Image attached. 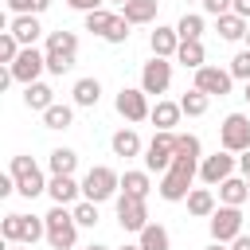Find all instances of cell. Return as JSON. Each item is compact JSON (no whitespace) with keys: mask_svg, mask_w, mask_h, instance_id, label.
Masks as SVG:
<instances>
[{"mask_svg":"<svg viewBox=\"0 0 250 250\" xmlns=\"http://www.w3.org/2000/svg\"><path fill=\"white\" fill-rule=\"evenodd\" d=\"M43 223H47V242L55 246V250H74V242H78V223H74V211H66V207H51L47 215H43Z\"/></svg>","mask_w":250,"mask_h":250,"instance_id":"3957f363","label":"cell"},{"mask_svg":"<svg viewBox=\"0 0 250 250\" xmlns=\"http://www.w3.org/2000/svg\"><path fill=\"white\" fill-rule=\"evenodd\" d=\"M238 168H242V176H246V180H250V148H246V152H242V156H238Z\"/></svg>","mask_w":250,"mask_h":250,"instance_id":"ee69618b","label":"cell"},{"mask_svg":"<svg viewBox=\"0 0 250 250\" xmlns=\"http://www.w3.org/2000/svg\"><path fill=\"white\" fill-rule=\"evenodd\" d=\"M246 51H250V27H246Z\"/></svg>","mask_w":250,"mask_h":250,"instance_id":"f5cc1de1","label":"cell"},{"mask_svg":"<svg viewBox=\"0 0 250 250\" xmlns=\"http://www.w3.org/2000/svg\"><path fill=\"white\" fill-rule=\"evenodd\" d=\"M109 23H113V12H105V8H98V12L86 16V31H94V35H102V39H105Z\"/></svg>","mask_w":250,"mask_h":250,"instance_id":"e575fe53","label":"cell"},{"mask_svg":"<svg viewBox=\"0 0 250 250\" xmlns=\"http://www.w3.org/2000/svg\"><path fill=\"white\" fill-rule=\"evenodd\" d=\"M129 27H133V23L117 12V16H113V23H109V31H105V43H129Z\"/></svg>","mask_w":250,"mask_h":250,"instance_id":"8d00e7d4","label":"cell"},{"mask_svg":"<svg viewBox=\"0 0 250 250\" xmlns=\"http://www.w3.org/2000/svg\"><path fill=\"white\" fill-rule=\"evenodd\" d=\"M176 62L180 66H188V70H199V66H207V51H203V43L199 39H180V51H176Z\"/></svg>","mask_w":250,"mask_h":250,"instance_id":"7402d4cb","label":"cell"},{"mask_svg":"<svg viewBox=\"0 0 250 250\" xmlns=\"http://www.w3.org/2000/svg\"><path fill=\"white\" fill-rule=\"evenodd\" d=\"M43 55H47V74H66V70H74V62H78V35H74V31H62V27L51 31Z\"/></svg>","mask_w":250,"mask_h":250,"instance_id":"7a4b0ae2","label":"cell"},{"mask_svg":"<svg viewBox=\"0 0 250 250\" xmlns=\"http://www.w3.org/2000/svg\"><path fill=\"white\" fill-rule=\"evenodd\" d=\"M8 70H12V78H16L20 86H31V82H39V74L47 70V55H43L39 47H23L20 59H16Z\"/></svg>","mask_w":250,"mask_h":250,"instance_id":"9c48e42d","label":"cell"},{"mask_svg":"<svg viewBox=\"0 0 250 250\" xmlns=\"http://www.w3.org/2000/svg\"><path fill=\"white\" fill-rule=\"evenodd\" d=\"M105 4H121V8H125V4H129V0H105Z\"/></svg>","mask_w":250,"mask_h":250,"instance_id":"f907efd6","label":"cell"},{"mask_svg":"<svg viewBox=\"0 0 250 250\" xmlns=\"http://www.w3.org/2000/svg\"><path fill=\"white\" fill-rule=\"evenodd\" d=\"M23 105H27V109L47 113V109L55 105V90H51L47 82H31V86H23Z\"/></svg>","mask_w":250,"mask_h":250,"instance_id":"44dd1931","label":"cell"},{"mask_svg":"<svg viewBox=\"0 0 250 250\" xmlns=\"http://www.w3.org/2000/svg\"><path fill=\"white\" fill-rule=\"evenodd\" d=\"M82 195H86L90 203L117 199V195H121V176H117L113 168H105V164H94V168L86 172V180H82Z\"/></svg>","mask_w":250,"mask_h":250,"instance_id":"277c9868","label":"cell"},{"mask_svg":"<svg viewBox=\"0 0 250 250\" xmlns=\"http://www.w3.org/2000/svg\"><path fill=\"white\" fill-rule=\"evenodd\" d=\"M246 20L242 16H234V12H227V16H219V39H227V43H238V39H246Z\"/></svg>","mask_w":250,"mask_h":250,"instance_id":"4316f807","label":"cell"},{"mask_svg":"<svg viewBox=\"0 0 250 250\" xmlns=\"http://www.w3.org/2000/svg\"><path fill=\"white\" fill-rule=\"evenodd\" d=\"M180 117H184L180 102H156V105H152V125H156L160 133H176Z\"/></svg>","mask_w":250,"mask_h":250,"instance_id":"d6986e66","label":"cell"},{"mask_svg":"<svg viewBox=\"0 0 250 250\" xmlns=\"http://www.w3.org/2000/svg\"><path fill=\"white\" fill-rule=\"evenodd\" d=\"M219 145H223V152L242 156L250 148V117L246 113H227L223 125H219Z\"/></svg>","mask_w":250,"mask_h":250,"instance_id":"8992f818","label":"cell"},{"mask_svg":"<svg viewBox=\"0 0 250 250\" xmlns=\"http://www.w3.org/2000/svg\"><path fill=\"white\" fill-rule=\"evenodd\" d=\"M230 78H242V82H250V51H238L234 59H230Z\"/></svg>","mask_w":250,"mask_h":250,"instance_id":"f35d334b","label":"cell"},{"mask_svg":"<svg viewBox=\"0 0 250 250\" xmlns=\"http://www.w3.org/2000/svg\"><path fill=\"white\" fill-rule=\"evenodd\" d=\"M117 227L129 230V234H141V230L148 227V199L117 195Z\"/></svg>","mask_w":250,"mask_h":250,"instance_id":"8fae6325","label":"cell"},{"mask_svg":"<svg viewBox=\"0 0 250 250\" xmlns=\"http://www.w3.org/2000/svg\"><path fill=\"white\" fill-rule=\"evenodd\" d=\"M148 191H152L148 172H125V176H121V195H129V199H148Z\"/></svg>","mask_w":250,"mask_h":250,"instance_id":"484cf974","label":"cell"},{"mask_svg":"<svg viewBox=\"0 0 250 250\" xmlns=\"http://www.w3.org/2000/svg\"><path fill=\"white\" fill-rule=\"evenodd\" d=\"M16 191V180H12V172L8 176H0V195H12Z\"/></svg>","mask_w":250,"mask_h":250,"instance_id":"b9f144b4","label":"cell"},{"mask_svg":"<svg viewBox=\"0 0 250 250\" xmlns=\"http://www.w3.org/2000/svg\"><path fill=\"white\" fill-rule=\"evenodd\" d=\"M242 98H246V102H250V82H246V90H242Z\"/></svg>","mask_w":250,"mask_h":250,"instance_id":"816d5d0a","label":"cell"},{"mask_svg":"<svg viewBox=\"0 0 250 250\" xmlns=\"http://www.w3.org/2000/svg\"><path fill=\"white\" fill-rule=\"evenodd\" d=\"M47 164H51V176H74V168H78V152H74V148H55Z\"/></svg>","mask_w":250,"mask_h":250,"instance_id":"f1b7e54d","label":"cell"},{"mask_svg":"<svg viewBox=\"0 0 250 250\" xmlns=\"http://www.w3.org/2000/svg\"><path fill=\"white\" fill-rule=\"evenodd\" d=\"M137 242H141V250H172V234H168V227H160V223H148V227L137 234Z\"/></svg>","mask_w":250,"mask_h":250,"instance_id":"603a6c76","label":"cell"},{"mask_svg":"<svg viewBox=\"0 0 250 250\" xmlns=\"http://www.w3.org/2000/svg\"><path fill=\"white\" fill-rule=\"evenodd\" d=\"M234 16H242L250 23V0H234Z\"/></svg>","mask_w":250,"mask_h":250,"instance_id":"7bdbcfd3","label":"cell"},{"mask_svg":"<svg viewBox=\"0 0 250 250\" xmlns=\"http://www.w3.org/2000/svg\"><path fill=\"white\" fill-rule=\"evenodd\" d=\"M70 211H74V223H78V227H98V203H90V199H78Z\"/></svg>","mask_w":250,"mask_h":250,"instance_id":"836d02e7","label":"cell"},{"mask_svg":"<svg viewBox=\"0 0 250 250\" xmlns=\"http://www.w3.org/2000/svg\"><path fill=\"white\" fill-rule=\"evenodd\" d=\"M168 86H172V62L152 55V59L141 66V90H145V94H164Z\"/></svg>","mask_w":250,"mask_h":250,"instance_id":"4fadbf2b","label":"cell"},{"mask_svg":"<svg viewBox=\"0 0 250 250\" xmlns=\"http://www.w3.org/2000/svg\"><path fill=\"white\" fill-rule=\"evenodd\" d=\"M203 250H230L227 242H211V246H203Z\"/></svg>","mask_w":250,"mask_h":250,"instance_id":"bcb514c9","label":"cell"},{"mask_svg":"<svg viewBox=\"0 0 250 250\" xmlns=\"http://www.w3.org/2000/svg\"><path fill=\"white\" fill-rule=\"evenodd\" d=\"M176 35L188 43V39H199L203 35V16H195V12H184L180 16V23H176Z\"/></svg>","mask_w":250,"mask_h":250,"instance_id":"1f68e13d","label":"cell"},{"mask_svg":"<svg viewBox=\"0 0 250 250\" xmlns=\"http://www.w3.org/2000/svg\"><path fill=\"white\" fill-rule=\"evenodd\" d=\"M20 51H23V47H20V39H16L12 31H4V35H0V62H8V66H12V62L20 59Z\"/></svg>","mask_w":250,"mask_h":250,"instance_id":"74e56055","label":"cell"},{"mask_svg":"<svg viewBox=\"0 0 250 250\" xmlns=\"http://www.w3.org/2000/svg\"><path fill=\"white\" fill-rule=\"evenodd\" d=\"M148 47H152L156 59H176V51H180V35H176V27H156V31L148 35Z\"/></svg>","mask_w":250,"mask_h":250,"instance_id":"ac0fdd59","label":"cell"},{"mask_svg":"<svg viewBox=\"0 0 250 250\" xmlns=\"http://www.w3.org/2000/svg\"><path fill=\"white\" fill-rule=\"evenodd\" d=\"M207 223H211V242H234L242 234V207H223L219 203Z\"/></svg>","mask_w":250,"mask_h":250,"instance_id":"ba28073f","label":"cell"},{"mask_svg":"<svg viewBox=\"0 0 250 250\" xmlns=\"http://www.w3.org/2000/svg\"><path fill=\"white\" fill-rule=\"evenodd\" d=\"M234 152H215V156H203L199 160V180L207 184V188H219L223 180H230L234 176Z\"/></svg>","mask_w":250,"mask_h":250,"instance_id":"7c38bea8","label":"cell"},{"mask_svg":"<svg viewBox=\"0 0 250 250\" xmlns=\"http://www.w3.org/2000/svg\"><path fill=\"white\" fill-rule=\"evenodd\" d=\"M207 105H211V98H207L203 90H195V86L180 98V109H184L188 117H203V113H207Z\"/></svg>","mask_w":250,"mask_h":250,"instance_id":"f546056e","label":"cell"},{"mask_svg":"<svg viewBox=\"0 0 250 250\" xmlns=\"http://www.w3.org/2000/svg\"><path fill=\"white\" fill-rule=\"evenodd\" d=\"M43 125H47V129H70V125H74V105H59V102H55V105L43 113Z\"/></svg>","mask_w":250,"mask_h":250,"instance_id":"4dcf8cb0","label":"cell"},{"mask_svg":"<svg viewBox=\"0 0 250 250\" xmlns=\"http://www.w3.org/2000/svg\"><path fill=\"white\" fill-rule=\"evenodd\" d=\"M117 113L125 117V121H145V117H152V105H148V94L141 90V86H121L117 90Z\"/></svg>","mask_w":250,"mask_h":250,"instance_id":"30bf717a","label":"cell"},{"mask_svg":"<svg viewBox=\"0 0 250 250\" xmlns=\"http://www.w3.org/2000/svg\"><path fill=\"white\" fill-rule=\"evenodd\" d=\"M47 195H51L59 207H70V203H78L82 184H78L74 176H51V180H47Z\"/></svg>","mask_w":250,"mask_h":250,"instance_id":"9a60e30c","label":"cell"},{"mask_svg":"<svg viewBox=\"0 0 250 250\" xmlns=\"http://www.w3.org/2000/svg\"><path fill=\"white\" fill-rule=\"evenodd\" d=\"M230 250H250V234H238V238L230 242Z\"/></svg>","mask_w":250,"mask_h":250,"instance_id":"f6af8a7d","label":"cell"},{"mask_svg":"<svg viewBox=\"0 0 250 250\" xmlns=\"http://www.w3.org/2000/svg\"><path fill=\"white\" fill-rule=\"evenodd\" d=\"M203 12L219 20V16H227V12H234V0H203Z\"/></svg>","mask_w":250,"mask_h":250,"instance_id":"ab89813d","label":"cell"},{"mask_svg":"<svg viewBox=\"0 0 250 250\" xmlns=\"http://www.w3.org/2000/svg\"><path fill=\"white\" fill-rule=\"evenodd\" d=\"M230 86H234V78L223 66H199L195 70V90H203L207 98H223V94H230Z\"/></svg>","mask_w":250,"mask_h":250,"instance_id":"5bb4252c","label":"cell"},{"mask_svg":"<svg viewBox=\"0 0 250 250\" xmlns=\"http://www.w3.org/2000/svg\"><path fill=\"white\" fill-rule=\"evenodd\" d=\"M121 250H141V242H125V246H121Z\"/></svg>","mask_w":250,"mask_h":250,"instance_id":"7dc6e473","label":"cell"},{"mask_svg":"<svg viewBox=\"0 0 250 250\" xmlns=\"http://www.w3.org/2000/svg\"><path fill=\"white\" fill-rule=\"evenodd\" d=\"M109 148H113V156H137L141 152V137H137V129H117L113 137H109Z\"/></svg>","mask_w":250,"mask_h":250,"instance_id":"cb8c5ba5","label":"cell"},{"mask_svg":"<svg viewBox=\"0 0 250 250\" xmlns=\"http://www.w3.org/2000/svg\"><path fill=\"white\" fill-rule=\"evenodd\" d=\"M176 156L203 160V156H199V137H195V133H176Z\"/></svg>","mask_w":250,"mask_h":250,"instance_id":"d590c367","label":"cell"},{"mask_svg":"<svg viewBox=\"0 0 250 250\" xmlns=\"http://www.w3.org/2000/svg\"><path fill=\"white\" fill-rule=\"evenodd\" d=\"M246 199H250V184H246V176H230V180L219 184V203H223V207H242Z\"/></svg>","mask_w":250,"mask_h":250,"instance_id":"e0dca14e","label":"cell"},{"mask_svg":"<svg viewBox=\"0 0 250 250\" xmlns=\"http://www.w3.org/2000/svg\"><path fill=\"white\" fill-rule=\"evenodd\" d=\"M74 12H82V16H90V12H98V8H105V0H66Z\"/></svg>","mask_w":250,"mask_h":250,"instance_id":"60d3db41","label":"cell"},{"mask_svg":"<svg viewBox=\"0 0 250 250\" xmlns=\"http://www.w3.org/2000/svg\"><path fill=\"white\" fill-rule=\"evenodd\" d=\"M8 250H31V246H23V242H16V246H8Z\"/></svg>","mask_w":250,"mask_h":250,"instance_id":"c3c4849f","label":"cell"},{"mask_svg":"<svg viewBox=\"0 0 250 250\" xmlns=\"http://www.w3.org/2000/svg\"><path fill=\"white\" fill-rule=\"evenodd\" d=\"M86 250H109V246H98V242H94V246H86Z\"/></svg>","mask_w":250,"mask_h":250,"instance_id":"681fc988","label":"cell"},{"mask_svg":"<svg viewBox=\"0 0 250 250\" xmlns=\"http://www.w3.org/2000/svg\"><path fill=\"white\" fill-rule=\"evenodd\" d=\"M195 176H199V160H191V156H176L172 168L164 172V180L156 184L160 199H164V203H180V199H188Z\"/></svg>","mask_w":250,"mask_h":250,"instance_id":"6da1fadb","label":"cell"},{"mask_svg":"<svg viewBox=\"0 0 250 250\" xmlns=\"http://www.w3.org/2000/svg\"><path fill=\"white\" fill-rule=\"evenodd\" d=\"M246 184H250V180H246Z\"/></svg>","mask_w":250,"mask_h":250,"instance_id":"db71d44e","label":"cell"},{"mask_svg":"<svg viewBox=\"0 0 250 250\" xmlns=\"http://www.w3.org/2000/svg\"><path fill=\"white\" fill-rule=\"evenodd\" d=\"M8 172H12V180H16V191L23 195V199H35V195H43L47 191V180H43V172H39V164L31 160V156H12V164H8Z\"/></svg>","mask_w":250,"mask_h":250,"instance_id":"5b68a950","label":"cell"},{"mask_svg":"<svg viewBox=\"0 0 250 250\" xmlns=\"http://www.w3.org/2000/svg\"><path fill=\"white\" fill-rule=\"evenodd\" d=\"M47 8H51V0H8L12 16H43Z\"/></svg>","mask_w":250,"mask_h":250,"instance_id":"d6a6232c","label":"cell"},{"mask_svg":"<svg viewBox=\"0 0 250 250\" xmlns=\"http://www.w3.org/2000/svg\"><path fill=\"white\" fill-rule=\"evenodd\" d=\"M70 94H74V105H78V109H94V105L102 102V82H98V78H78Z\"/></svg>","mask_w":250,"mask_h":250,"instance_id":"ffe728a7","label":"cell"},{"mask_svg":"<svg viewBox=\"0 0 250 250\" xmlns=\"http://www.w3.org/2000/svg\"><path fill=\"white\" fill-rule=\"evenodd\" d=\"M188 215H195V219H211V215H215V195H211V188H191V195H188Z\"/></svg>","mask_w":250,"mask_h":250,"instance_id":"d4e9b609","label":"cell"},{"mask_svg":"<svg viewBox=\"0 0 250 250\" xmlns=\"http://www.w3.org/2000/svg\"><path fill=\"white\" fill-rule=\"evenodd\" d=\"M199 4H203V0H199Z\"/></svg>","mask_w":250,"mask_h":250,"instance_id":"11a10c76","label":"cell"},{"mask_svg":"<svg viewBox=\"0 0 250 250\" xmlns=\"http://www.w3.org/2000/svg\"><path fill=\"white\" fill-rule=\"evenodd\" d=\"M121 16H125L129 23H152V20H156V0H129V4L121 8Z\"/></svg>","mask_w":250,"mask_h":250,"instance_id":"83f0119b","label":"cell"},{"mask_svg":"<svg viewBox=\"0 0 250 250\" xmlns=\"http://www.w3.org/2000/svg\"><path fill=\"white\" fill-rule=\"evenodd\" d=\"M172 160H176V133H160L156 129V137L145 148V168L148 172H168Z\"/></svg>","mask_w":250,"mask_h":250,"instance_id":"52a82bcc","label":"cell"},{"mask_svg":"<svg viewBox=\"0 0 250 250\" xmlns=\"http://www.w3.org/2000/svg\"><path fill=\"white\" fill-rule=\"evenodd\" d=\"M8 31L20 39V47H35V39L43 35L39 16H12V20H8Z\"/></svg>","mask_w":250,"mask_h":250,"instance_id":"2e32d148","label":"cell"}]
</instances>
